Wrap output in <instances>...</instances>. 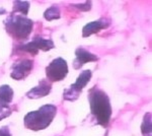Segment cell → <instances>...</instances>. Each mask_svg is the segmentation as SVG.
<instances>
[{"instance_id":"obj_1","label":"cell","mask_w":152,"mask_h":136,"mask_svg":"<svg viewBox=\"0 0 152 136\" xmlns=\"http://www.w3.org/2000/svg\"><path fill=\"white\" fill-rule=\"evenodd\" d=\"M90 112L95 118L96 123L102 127L109 125L112 117V106L110 98L104 90L94 86L88 91Z\"/></svg>"},{"instance_id":"obj_2","label":"cell","mask_w":152,"mask_h":136,"mask_svg":"<svg viewBox=\"0 0 152 136\" xmlns=\"http://www.w3.org/2000/svg\"><path fill=\"white\" fill-rule=\"evenodd\" d=\"M56 114L57 108L54 105H44L37 111L26 114L23 118V124L29 130H44L52 123Z\"/></svg>"},{"instance_id":"obj_3","label":"cell","mask_w":152,"mask_h":136,"mask_svg":"<svg viewBox=\"0 0 152 136\" xmlns=\"http://www.w3.org/2000/svg\"><path fill=\"white\" fill-rule=\"evenodd\" d=\"M34 23L23 14H12L5 21V29L12 38L26 40L31 35Z\"/></svg>"},{"instance_id":"obj_4","label":"cell","mask_w":152,"mask_h":136,"mask_svg":"<svg viewBox=\"0 0 152 136\" xmlns=\"http://www.w3.org/2000/svg\"><path fill=\"white\" fill-rule=\"evenodd\" d=\"M92 72L91 70L87 69L80 73V75L77 77V79L72 85H70L69 88H67L64 90L63 93V98L66 101H70V102H74L79 98V95L81 93V91L85 86L87 85V83L89 82L91 79Z\"/></svg>"},{"instance_id":"obj_5","label":"cell","mask_w":152,"mask_h":136,"mask_svg":"<svg viewBox=\"0 0 152 136\" xmlns=\"http://www.w3.org/2000/svg\"><path fill=\"white\" fill-rule=\"evenodd\" d=\"M68 65L63 58H56L46 68V75L51 82L61 81L67 76Z\"/></svg>"},{"instance_id":"obj_6","label":"cell","mask_w":152,"mask_h":136,"mask_svg":"<svg viewBox=\"0 0 152 136\" xmlns=\"http://www.w3.org/2000/svg\"><path fill=\"white\" fill-rule=\"evenodd\" d=\"M55 47L54 42L51 39H44L40 36H36L31 42L18 47V50L28 52V53L36 55L39 51H49Z\"/></svg>"},{"instance_id":"obj_7","label":"cell","mask_w":152,"mask_h":136,"mask_svg":"<svg viewBox=\"0 0 152 136\" xmlns=\"http://www.w3.org/2000/svg\"><path fill=\"white\" fill-rule=\"evenodd\" d=\"M34 67V62L29 59H23L14 63L11 67L10 76L15 80H21L31 73Z\"/></svg>"},{"instance_id":"obj_8","label":"cell","mask_w":152,"mask_h":136,"mask_svg":"<svg viewBox=\"0 0 152 136\" xmlns=\"http://www.w3.org/2000/svg\"><path fill=\"white\" fill-rule=\"evenodd\" d=\"M99 60V57L94 54L90 53L89 51L83 48H77L75 51V59L73 61V66L75 69L81 68V66L88 62H95Z\"/></svg>"},{"instance_id":"obj_9","label":"cell","mask_w":152,"mask_h":136,"mask_svg":"<svg viewBox=\"0 0 152 136\" xmlns=\"http://www.w3.org/2000/svg\"><path fill=\"white\" fill-rule=\"evenodd\" d=\"M110 26V21L107 18H100L99 21H91V23L85 24L82 29V37L83 38H87V37L91 36L94 34L99 33L102 29H107Z\"/></svg>"},{"instance_id":"obj_10","label":"cell","mask_w":152,"mask_h":136,"mask_svg":"<svg viewBox=\"0 0 152 136\" xmlns=\"http://www.w3.org/2000/svg\"><path fill=\"white\" fill-rule=\"evenodd\" d=\"M52 85L47 80H41L39 85L31 88V90L26 93V96L28 99H40L48 96L51 93Z\"/></svg>"},{"instance_id":"obj_11","label":"cell","mask_w":152,"mask_h":136,"mask_svg":"<svg viewBox=\"0 0 152 136\" xmlns=\"http://www.w3.org/2000/svg\"><path fill=\"white\" fill-rule=\"evenodd\" d=\"M13 99V90L7 85L0 86V106L8 107Z\"/></svg>"},{"instance_id":"obj_12","label":"cell","mask_w":152,"mask_h":136,"mask_svg":"<svg viewBox=\"0 0 152 136\" xmlns=\"http://www.w3.org/2000/svg\"><path fill=\"white\" fill-rule=\"evenodd\" d=\"M151 129H152V123H151V114L146 113V115L143 118V122L141 125V132L144 136H151Z\"/></svg>"},{"instance_id":"obj_13","label":"cell","mask_w":152,"mask_h":136,"mask_svg":"<svg viewBox=\"0 0 152 136\" xmlns=\"http://www.w3.org/2000/svg\"><path fill=\"white\" fill-rule=\"evenodd\" d=\"M60 9L57 6H52L50 8H48L47 10L44 12V17H45L46 21H51L54 19L60 18Z\"/></svg>"},{"instance_id":"obj_14","label":"cell","mask_w":152,"mask_h":136,"mask_svg":"<svg viewBox=\"0 0 152 136\" xmlns=\"http://www.w3.org/2000/svg\"><path fill=\"white\" fill-rule=\"evenodd\" d=\"M29 9V2L28 1H15L14 2V11L20 12L23 15L28 14Z\"/></svg>"},{"instance_id":"obj_15","label":"cell","mask_w":152,"mask_h":136,"mask_svg":"<svg viewBox=\"0 0 152 136\" xmlns=\"http://www.w3.org/2000/svg\"><path fill=\"white\" fill-rule=\"evenodd\" d=\"M10 114H11V111L9 110L8 107H1V106H0V120L8 117Z\"/></svg>"},{"instance_id":"obj_16","label":"cell","mask_w":152,"mask_h":136,"mask_svg":"<svg viewBox=\"0 0 152 136\" xmlns=\"http://www.w3.org/2000/svg\"><path fill=\"white\" fill-rule=\"evenodd\" d=\"M75 7H77L78 9L80 10H83V11H87L91 8V2L89 1H85L83 4H77V5H74Z\"/></svg>"},{"instance_id":"obj_17","label":"cell","mask_w":152,"mask_h":136,"mask_svg":"<svg viewBox=\"0 0 152 136\" xmlns=\"http://www.w3.org/2000/svg\"><path fill=\"white\" fill-rule=\"evenodd\" d=\"M0 136H12L7 127L0 128Z\"/></svg>"}]
</instances>
